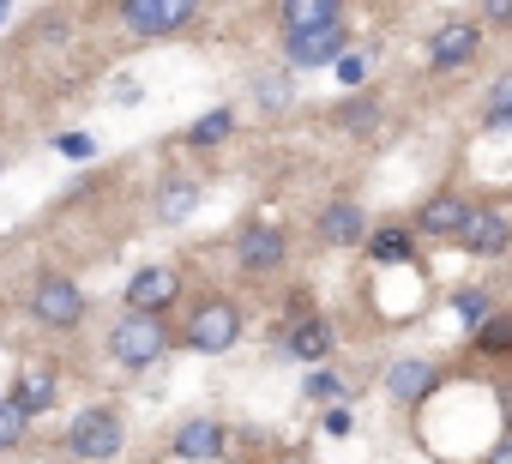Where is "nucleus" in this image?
<instances>
[{
  "mask_svg": "<svg viewBox=\"0 0 512 464\" xmlns=\"http://www.w3.org/2000/svg\"><path fill=\"white\" fill-rule=\"evenodd\" d=\"M0 169H7V151H0Z\"/></svg>",
  "mask_w": 512,
  "mask_h": 464,
  "instance_id": "obj_35",
  "label": "nucleus"
},
{
  "mask_svg": "<svg viewBox=\"0 0 512 464\" xmlns=\"http://www.w3.org/2000/svg\"><path fill=\"white\" fill-rule=\"evenodd\" d=\"M121 446H127V428L109 404H91L67 422V452L79 464H109V458H121Z\"/></svg>",
  "mask_w": 512,
  "mask_h": 464,
  "instance_id": "obj_5",
  "label": "nucleus"
},
{
  "mask_svg": "<svg viewBox=\"0 0 512 464\" xmlns=\"http://www.w3.org/2000/svg\"><path fill=\"white\" fill-rule=\"evenodd\" d=\"M199 199H205V187H199L193 175L169 169V175L157 181V193H151V217H157V223H187V217L199 211Z\"/></svg>",
  "mask_w": 512,
  "mask_h": 464,
  "instance_id": "obj_16",
  "label": "nucleus"
},
{
  "mask_svg": "<svg viewBox=\"0 0 512 464\" xmlns=\"http://www.w3.org/2000/svg\"><path fill=\"white\" fill-rule=\"evenodd\" d=\"M332 121H338L350 139L374 133V127H380V91H368V85H362V91H344V103L332 109Z\"/></svg>",
  "mask_w": 512,
  "mask_h": 464,
  "instance_id": "obj_19",
  "label": "nucleus"
},
{
  "mask_svg": "<svg viewBox=\"0 0 512 464\" xmlns=\"http://www.w3.org/2000/svg\"><path fill=\"white\" fill-rule=\"evenodd\" d=\"M284 260H290V229H284V223L247 217V223L235 229V266H241L247 278H272V272H284Z\"/></svg>",
  "mask_w": 512,
  "mask_h": 464,
  "instance_id": "obj_4",
  "label": "nucleus"
},
{
  "mask_svg": "<svg viewBox=\"0 0 512 464\" xmlns=\"http://www.w3.org/2000/svg\"><path fill=\"white\" fill-rule=\"evenodd\" d=\"M482 133H512V67H500V73H494V85H488Z\"/></svg>",
  "mask_w": 512,
  "mask_h": 464,
  "instance_id": "obj_23",
  "label": "nucleus"
},
{
  "mask_svg": "<svg viewBox=\"0 0 512 464\" xmlns=\"http://www.w3.org/2000/svg\"><path fill=\"white\" fill-rule=\"evenodd\" d=\"M314 236L326 242V248H362L368 242V211L356 205V199H326L320 205V217H314Z\"/></svg>",
  "mask_w": 512,
  "mask_h": 464,
  "instance_id": "obj_15",
  "label": "nucleus"
},
{
  "mask_svg": "<svg viewBox=\"0 0 512 464\" xmlns=\"http://www.w3.org/2000/svg\"><path fill=\"white\" fill-rule=\"evenodd\" d=\"M169 452H175L181 464H217V458L229 452V428H223L217 416H187V422L175 428Z\"/></svg>",
  "mask_w": 512,
  "mask_h": 464,
  "instance_id": "obj_14",
  "label": "nucleus"
},
{
  "mask_svg": "<svg viewBox=\"0 0 512 464\" xmlns=\"http://www.w3.org/2000/svg\"><path fill=\"white\" fill-rule=\"evenodd\" d=\"M133 314H169L181 302V272L175 266H139L127 278V296H121Z\"/></svg>",
  "mask_w": 512,
  "mask_h": 464,
  "instance_id": "obj_12",
  "label": "nucleus"
},
{
  "mask_svg": "<svg viewBox=\"0 0 512 464\" xmlns=\"http://www.w3.org/2000/svg\"><path fill=\"white\" fill-rule=\"evenodd\" d=\"M482 19H440L428 37V73H464L482 55Z\"/></svg>",
  "mask_w": 512,
  "mask_h": 464,
  "instance_id": "obj_7",
  "label": "nucleus"
},
{
  "mask_svg": "<svg viewBox=\"0 0 512 464\" xmlns=\"http://www.w3.org/2000/svg\"><path fill=\"white\" fill-rule=\"evenodd\" d=\"M253 103H260L266 115H284V109L296 103V85H290V73H260V79H253Z\"/></svg>",
  "mask_w": 512,
  "mask_h": 464,
  "instance_id": "obj_25",
  "label": "nucleus"
},
{
  "mask_svg": "<svg viewBox=\"0 0 512 464\" xmlns=\"http://www.w3.org/2000/svg\"><path fill=\"white\" fill-rule=\"evenodd\" d=\"M175 326L163 320V314H133V308H121V320L109 326V362L115 368H127V374H145V368H157L169 350H175Z\"/></svg>",
  "mask_w": 512,
  "mask_h": 464,
  "instance_id": "obj_1",
  "label": "nucleus"
},
{
  "mask_svg": "<svg viewBox=\"0 0 512 464\" xmlns=\"http://www.w3.org/2000/svg\"><path fill=\"white\" fill-rule=\"evenodd\" d=\"M362 248L374 266H416V223H374Z\"/></svg>",
  "mask_w": 512,
  "mask_h": 464,
  "instance_id": "obj_17",
  "label": "nucleus"
},
{
  "mask_svg": "<svg viewBox=\"0 0 512 464\" xmlns=\"http://www.w3.org/2000/svg\"><path fill=\"white\" fill-rule=\"evenodd\" d=\"M25 434H31V416H25L13 398H0V452H19Z\"/></svg>",
  "mask_w": 512,
  "mask_h": 464,
  "instance_id": "obj_26",
  "label": "nucleus"
},
{
  "mask_svg": "<svg viewBox=\"0 0 512 464\" xmlns=\"http://www.w3.org/2000/svg\"><path fill=\"white\" fill-rule=\"evenodd\" d=\"M494 308H500V302H494V296H488L482 284H458V290H452V314L464 320V332H476V326H482V320H488Z\"/></svg>",
  "mask_w": 512,
  "mask_h": 464,
  "instance_id": "obj_24",
  "label": "nucleus"
},
{
  "mask_svg": "<svg viewBox=\"0 0 512 464\" xmlns=\"http://www.w3.org/2000/svg\"><path fill=\"white\" fill-rule=\"evenodd\" d=\"M482 464H512V428H506V434H500V440L482 452Z\"/></svg>",
  "mask_w": 512,
  "mask_h": 464,
  "instance_id": "obj_32",
  "label": "nucleus"
},
{
  "mask_svg": "<svg viewBox=\"0 0 512 464\" xmlns=\"http://www.w3.org/2000/svg\"><path fill=\"white\" fill-rule=\"evenodd\" d=\"M241 332H247L241 302L223 296V290H211V296H199V302L187 308V320H181V350H193V356H223V350L241 344Z\"/></svg>",
  "mask_w": 512,
  "mask_h": 464,
  "instance_id": "obj_2",
  "label": "nucleus"
},
{
  "mask_svg": "<svg viewBox=\"0 0 512 464\" xmlns=\"http://www.w3.org/2000/svg\"><path fill=\"white\" fill-rule=\"evenodd\" d=\"M7 398H13L25 416H43V410H55V368H49V362H25Z\"/></svg>",
  "mask_w": 512,
  "mask_h": 464,
  "instance_id": "obj_18",
  "label": "nucleus"
},
{
  "mask_svg": "<svg viewBox=\"0 0 512 464\" xmlns=\"http://www.w3.org/2000/svg\"><path fill=\"white\" fill-rule=\"evenodd\" d=\"M25 308H31V320L49 326V332H73V326H85V314H91L79 278H67V272H43V278L31 284V302H25Z\"/></svg>",
  "mask_w": 512,
  "mask_h": 464,
  "instance_id": "obj_3",
  "label": "nucleus"
},
{
  "mask_svg": "<svg viewBox=\"0 0 512 464\" xmlns=\"http://www.w3.org/2000/svg\"><path fill=\"white\" fill-rule=\"evenodd\" d=\"M199 19V0H121V25L133 37H175Z\"/></svg>",
  "mask_w": 512,
  "mask_h": 464,
  "instance_id": "obj_10",
  "label": "nucleus"
},
{
  "mask_svg": "<svg viewBox=\"0 0 512 464\" xmlns=\"http://www.w3.org/2000/svg\"><path fill=\"white\" fill-rule=\"evenodd\" d=\"M7 13H13V0H0V25H7Z\"/></svg>",
  "mask_w": 512,
  "mask_h": 464,
  "instance_id": "obj_34",
  "label": "nucleus"
},
{
  "mask_svg": "<svg viewBox=\"0 0 512 464\" xmlns=\"http://www.w3.org/2000/svg\"><path fill=\"white\" fill-rule=\"evenodd\" d=\"M332 19H344V0H278V25H284V37H290V31L332 25Z\"/></svg>",
  "mask_w": 512,
  "mask_h": 464,
  "instance_id": "obj_21",
  "label": "nucleus"
},
{
  "mask_svg": "<svg viewBox=\"0 0 512 464\" xmlns=\"http://www.w3.org/2000/svg\"><path fill=\"white\" fill-rule=\"evenodd\" d=\"M380 386H386V398H392L398 410H416V404H428V398L446 386V368L428 362V356H398V362L380 374Z\"/></svg>",
  "mask_w": 512,
  "mask_h": 464,
  "instance_id": "obj_11",
  "label": "nucleus"
},
{
  "mask_svg": "<svg viewBox=\"0 0 512 464\" xmlns=\"http://www.w3.org/2000/svg\"><path fill=\"white\" fill-rule=\"evenodd\" d=\"M302 398H308V404H338V398H344V380H338V374L320 362V368L302 380Z\"/></svg>",
  "mask_w": 512,
  "mask_h": 464,
  "instance_id": "obj_27",
  "label": "nucleus"
},
{
  "mask_svg": "<svg viewBox=\"0 0 512 464\" xmlns=\"http://www.w3.org/2000/svg\"><path fill=\"white\" fill-rule=\"evenodd\" d=\"M278 464H314V458H302V452H284V458H278Z\"/></svg>",
  "mask_w": 512,
  "mask_h": 464,
  "instance_id": "obj_33",
  "label": "nucleus"
},
{
  "mask_svg": "<svg viewBox=\"0 0 512 464\" xmlns=\"http://www.w3.org/2000/svg\"><path fill=\"white\" fill-rule=\"evenodd\" d=\"M229 133H235V109H229V103H217V109H205L199 121H187L181 145H193V151H211V145H223Z\"/></svg>",
  "mask_w": 512,
  "mask_h": 464,
  "instance_id": "obj_22",
  "label": "nucleus"
},
{
  "mask_svg": "<svg viewBox=\"0 0 512 464\" xmlns=\"http://www.w3.org/2000/svg\"><path fill=\"white\" fill-rule=\"evenodd\" d=\"M476 19L488 31H512V0H476Z\"/></svg>",
  "mask_w": 512,
  "mask_h": 464,
  "instance_id": "obj_29",
  "label": "nucleus"
},
{
  "mask_svg": "<svg viewBox=\"0 0 512 464\" xmlns=\"http://www.w3.org/2000/svg\"><path fill=\"white\" fill-rule=\"evenodd\" d=\"M55 145H61V157H73V163H91V157H97V139H91V133H61Z\"/></svg>",
  "mask_w": 512,
  "mask_h": 464,
  "instance_id": "obj_30",
  "label": "nucleus"
},
{
  "mask_svg": "<svg viewBox=\"0 0 512 464\" xmlns=\"http://www.w3.org/2000/svg\"><path fill=\"white\" fill-rule=\"evenodd\" d=\"M470 211H476V199L470 193H458V187H440V193H428L422 205H416V236L422 242H458L464 236V223H470Z\"/></svg>",
  "mask_w": 512,
  "mask_h": 464,
  "instance_id": "obj_9",
  "label": "nucleus"
},
{
  "mask_svg": "<svg viewBox=\"0 0 512 464\" xmlns=\"http://www.w3.org/2000/svg\"><path fill=\"white\" fill-rule=\"evenodd\" d=\"M350 428H356L350 404H326V434H350Z\"/></svg>",
  "mask_w": 512,
  "mask_h": 464,
  "instance_id": "obj_31",
  "label": "nucleus"
},
{
  "mask_svg": "<svg viewBox=\"0 0 512 464\" xmlns=\"http://www.w3.org/2000/svg\"><path fill=\"white\" fill-rule=\"evenodd\" d=\"M284 356H296V362H308V368H320L332 350H338V326L314 308V314H302V320H284Z\"/></svg>",
  "mask_w": 512,
  "mask_h": 464,
  "instance_id": "obj_13",
  "label": "nucleus"
},
{
  "mask_svg": "<svg viewBox=\"0 0 512 464\" xmlns=\"http://www.w3.org/2000/svg\"><path fill=\"white\" fill-rule=\"evenodd\" d=\"M470 350L482 362H512V308H494L476 332H470Z\"/></svg>",
  "mask_w": 512,
  "mask_h": 464,
  "instance_id": "obj_20",
  "label": "nucleus"
},
{
  "mask_svg": "<svg viewBox=\"0 0 512 464\" xmlns=\"http://www.w3.org/2000/svg\"><path fill=\"white\" fill-rule=\"evenodd\" d=\"M338 79H344V91H362V79H368V55H362V49H344V55H338Z\"/></svg>",
  "mask_w": 512,
  "mask_h": 464,
  "instance_id": "obj_28",
  "label": "nucleus"
},
{
  "mask_svg": "<svg viewBox=\"0 0 512 464\" xmlns=\"http://www.w3.org/2000/svg\"><path fill=\"white\" fill-rule=\"evenodd\" d=\"M458 248H464V260H476V266L506 260V254H512V211L494 205V199H476V211H470V223H464Z\"/></svg>",
  "mask_w": 512,
  "mask_h": 464,
  "instance_id": "obj_6",
  "label": "nucleus"
},
{
  "mask_svg": "<svg viewBox=\"0 0 512 464\" xmlns=\"http://www.w3.org/2000/svg\"><path fill=\"white\" fill-rule=\"evenodd\" d=\"M344 49H350V19H332V25H314V31H290V37H284V67H290V73L338 67Z\"/></svg>",
  "mask_w": 512,
  "mask_h": 464,
  "instance_id": "obj_8",
  "label": "nucleus"
}]
</instances>
